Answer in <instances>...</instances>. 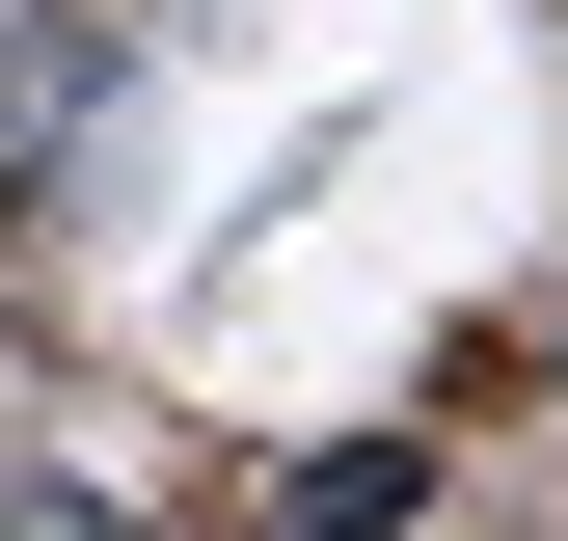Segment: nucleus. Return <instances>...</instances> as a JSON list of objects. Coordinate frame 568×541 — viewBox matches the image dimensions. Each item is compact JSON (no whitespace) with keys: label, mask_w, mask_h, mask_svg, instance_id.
<instances>
[{"label":"nucleus","mask_w":568,"mask_h":541,"mask_svg":"<svg viewBox=\"0 0 568 541\" xmlns=\"http://www.w3.org/2000/svg\"><path fill=\"white\" fill-rule=\"evenodd\" d=\"M0 379H28V244H0Z\"/></svg>","instance_id":"2"},{"label":"nucleus","mask_w":568,"mask_h":541,"mask_svg":"<svg viewBox=\"0 0 568 541\" xmlns=\"http://www.w3.org/2000/svg\"><path fill=\"white\" fill-rule=\"evenodd\" d=\"M0 541H135L109 488H54V460H0Z\"/></svg>","instance_id":"1"}]
</instances>
